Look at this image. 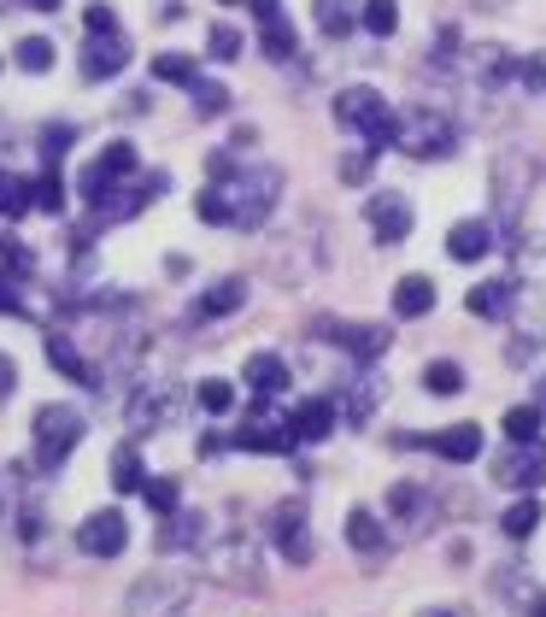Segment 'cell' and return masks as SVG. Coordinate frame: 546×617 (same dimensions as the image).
<instances>
[{
  "instance_id": "cell-36",
  "label": "cell",
  "mask_w": 546,
  "mask_h": 617,
  "mask_svg": "<svg viewBox=\"0 0 546 617\" xmlns=\"http://www.w3.org/2000/svg\"><path fill=\"white\" fill-rule=\"evenodd\" d=\"M388 511H394L400 524H417V518H424V488H411V482L388 488Z\"/></svg>"
},
{
  "instance_id": "cell-23",
  "label": "cell",
  "mask_w": 546,
  "mask_h": 617,
  "mask_svg": "<svg viewBox=\"0 0 546 617\" xmlns=\"http://www.w3.org/2000/svg\"><path fill=\"white\" fill-rule=\"evenodd\" d=\"M48 359H53L59 370H66L71 382H89V388H100V382H95V365H89V359H82L77 347H71V336H48Z\"/></svg>"
},
{
  "instance_id": "cell-43",
  "label": "cell",
  "mask_w": 546,
  "mask_h": 617,
  "mask_svg": "<svg viewBox=\"0 0 546 617\" xmlns=\"http://www.w3.org/2000/svg\"><path fill=\"white\" fill-rule=\"evenodd\" d=\"M147 500H153V511H165V518H171V511L182 506V494H177V482H147Z\"/></svg>"
},
{
  "instance_id": "cell-14",
  "label": "cell",
  "mask_w": 546,
  "mask_h": 617,
  "mask_svg": "<svg viewBox=\"0 0 546 617\" xmlns=\"http://www.w3.org/2000/svg\"><path fill=\"white\" fill-rule=\"evenodd\" d=\"M417 447H429L453 465H470V459H482V424H453V429H440V436H424Z\"/></svg>"
},
{
  "instance_id": "cell-13",
  "label": "cell",
  "mask_w": 546,
  "mask_h": 617,
  "mask_svg": "<svg viewBox=\"0 0 546 617\" xmlns=\"http://www.w3.org/2000/svg\"><path fill=\"white\" fill-rule=\"evenodd\" d=\"M254 12H259V41H265V53L270 59H294V24H288V12H282V0H254Z\"/></svg>"
},
{
  "instance_id": "cell-34",
  "label": "cell",
  "mask_w": 546,
  "mask_h": 617,
  "mask_svg": "<svg viewBox=\"0 0 546 617\" xmlns=\"http://www.w3.org/2000/svg\"><path fill=\"white\" fill-rule=\"evenodd\" d=\"M30 200H36V189L24 177H0V218H24Z\"/></svg>"
},
{
  "instance_id": "cell-16",
  "label": "cell",
  "mask_w": 546,
  "mask_h": 617,
  "mask_svg": "<svg viewBox=\"0 0 546 617\" xmlns=\"http://www.w3.org/2000/svg\"><path fill=\"white\" fill-rule=\"evenodd\" d=\"M212 570L224 576V583H236V588H259V553H254V541H229V547H218Z\"/></svg>"
},
{
  "instance_id": "cell-7",
  "label": "cell",
  "mask_w": 546,
  "mask_h": 617,
  "mask_svg": "<svg viewBox=\"0 0 546 617\" xmlns=\"http://www.w3.org/2000/svg\"><path fill=\"white\" fill-rule=\"evenodd\" d=\"M130 171H136V148H130V141H112V148L77 177V195L89 200V206H100V200H112V189H118V182L130 177Z\"/></svg>"
},
{
  "instance_id": "cell-8",
  "label": "cell",
  "mask_w": 546,
  "mask_h": 617,
  "mask_svg": "<svg viewBox=\"0 0 546 617\" xmlns=\"http://www.w3.org/2000/svg\"><path fill=\"white\" fill-rule=\"evenodd\" d=\"M130 547V524H123V511H89V518L77 524V553H89V559H118V553Z\"/></svg>"
},
{
  "instance_id": "cell-3",
  "label": "cell",
  "mask_w": 546,
  "mask_h": 617,
  "mask_svg": "<svg viewBox=\"0 0 546 617\" xmlns=\"http://www.w3.org/2000/svg\"><path fill=\"white\" fill-rule=\"evenodd\" d=\"M335 123L359 130L370 148H394V136H400V112H394L376 89H341L335 94Z\"/></svg>"
},
{
  "instance_id": "cell-18",
  "label": "cell",
  "mask_w": 546,
  "mask_h": 617,
  "mask_svg": "<svg viewBox=\"0 0 546 617\" xmlns=\"http://www.w3.org/2000/svg\"><path fill=\"white\" fill-rule=\"evenodd\" d=\"M241 382L254 388L259 400H277V395H288V365L277 354H254V359H247V370H241Z\"/></svg>"
},
{
  "instance_id": "cell-10",
  "label": "cell",
  "mask_w": 546,
  "mask_h": 617,
  "mask_svg": "<svg viewBox=\"0 0 546 617\" xmlns=\"http://www.w3.org/2000/svg\"><path fill=\"white\" fill-rule=\"evenodd\" d=\"M365 218H370V230H376V241H383V247L406 241L411 223H417L406 195H370V200H365Z\"/></svg>"
},
{
  "instance_id": "cell-11",
  "label": "cell",
  "mask_w": 546,
  "mask_h": 617,
  "mask_svg": "<svg viewBox=\"0 0 546 617\" xmlns=\"http://www.w3.org/2000/svg\"><path fill=\"white\" fill-rule=\"evenodd\" d=\"M236 447H247V452H294L300 441H294V424L288 418H270V411L259 406L254 418L236 429Z\"/></svg>"
},
{
  "instance_id": "cell-25",
  "label": "cell",
  "mask_w": 546,
  "mask_h": 617,
  "mask_svg": "<svg viewBox=\"0 0 546 617\" xmlns=\"http://www.w3.org/2000/svg\"><path fill=\"white\" fill-rule=\"evenodd\" d=\"M476 77H482V89H499V82L517 77V59L506 48H476Z\"/></svg>"
},
{
  "instance_id": "cell-26",
  "label": "cell",
  "mask_w": 546,
  "mask_h": 617,
  "mask_svg": "<svg viewBox=\"0 0 546 617\" xmlns=\"http://www.w3.org/2000/svg\"><path fill=\"white\" fill-rule=\"evenodd\" d=\"M470 312L476 318H506L512 312V282H476L470 288Z\"/></svg>"
},
{
  "instance_id": "cell-6",
  "label": "cell",
  "mask_w": 546,
  "mask_h": 617,
  "mask_svg": "<svg viewBox=\"0 0 546 617\" xmlns=\"http://www.w3.org/2000/svg\"><path fill=\"white\" fill-rule=\"evenodd\" d=\"M265 535L277 541V553L288 565H311V553H318V535H311V524H306V500H282L277 511H270Z\"/></svg>"
},
{
  "instance_id": "cell-19",
  "label": "cell",
  "mask_w": 546,
  "mask_h": 617,
  "mask_svg": "<svg viewBox=\"0 0 546 617\" xmlns=\"http://www.w3.org/2000/svg\"><path fill=\"white\" fill-rule=\"evenodd\" d=\"M394 312L400 318H429L435 312V282L429 277H400L394 282Z\"/></svg>"
},
{
  "instance_id": "cell-41",
  "label": "cell",
  "mask_w": 546,
  "mask_h": 617,
  "mask_svg": "<svg viewBox=\"0 0 546 617\" xmlns=\"http://www.w3.org/2000/svg\"><path fill=\"white\" fill-rule=\"evenodd\" d=\"M66 148H71V123H48V130H41V159L59 165V159H66Z\"/></svg>"
},
{
  "instance_id": "cell-48",
  "label": "cell",
  "mask_w": 546,
  "mask_h": 617,
  "mask_svg": "<svg viewBox=\"0 0 546 617\" xmlns=\"http://www.w3.org/2000/svg\"><path fill=\"white\" fill-rule=\"evenodd\" d=\"M12 382H18V370H12V359H7V354H0V400L12 395Z\"/></svg>"
},
{
  "instance_id": "cell-29",
  "label": "cell",
  "mask_w": 546,
  "mask_h": 617,
  "mask_svg": "<svg viewBox=\"0 0 546 617\" xmlns=\"http://www.w3.org/2000/svg\"><path fill=\"white\" fill-rule=\"evenodd\" d=\"M535 524H540V500H535V494H523V500L506 511V518H499V529H506L512 541H529V535H535Z\"/></svg>"
},
{
  "instance_id": "cell-5",
  "label": "cell",
  "mask_w": 546,
  "mask_h": 617,
  "mask_svg": "<svg viewBox=\"0 0 546 617\" xmlns=\"http://www.w3.org/2000/svg\"><path fill=\"white\" fill-rule=\"evenodd\" d=\"M188 606V576L182 570H147L141 583L123 594L118 617H182Z\"/></svg>"
},
{
  "instance_id": "cell-21",
  "label": "cell",
  "mask_w": 546,
  "mask_h": 617,
  "mask_svg": "<svg viewBox=\"0 0 546 617\" xmlns=\"http://www.w3.org/2000/svg\"><path fill=\"white\" fill-rule=\"evenodd\" d=\"M329 341H341L347 354H359V359L388 354V329L383 324H341V336H329Z\"/></svg>"
},
{
  "instance_id": "cell-17",
  "label": "cell",
  "mask_w": 546,
  "mask_h": 617,
  "mask_svg": "<svg viewBox=\"0 0 546 617\" xmlns=\"http://www.w3.org/2000/svg\"><path fill=\"white\" fill-rule=\"evenodd\" d=\"M447 253L458 259V265H476V259H488L494 253V230L482 218H465V223H453L447 230Z\"/></svg>"
},
{
  "instance_id": "cell-33",
  "label": "cell",
  "mask_w": 546,
  "mask_h": 617,
  "mask_svg": "<svg viewBox=\"0 0 546 617\" xmlns=\"http://www.w3.org/2000/svg\"><path fill=\"white\" fill-rule=\"evenodd\" d=\"M424 388L429 395H458V388H465V365H453V359L424 365Z\"/></svg>"
},
{
  "instance_id": "cell-38",
  "label": "cell",
  "mask_w": 546,
  "mask_h": 617,
  "mask_svg": "<svg viewBox=\"0 0 546 617\" xmlns=\"http://www.w3.org/2000/svg\"><path fill=\"white\" fill-rule=\"evenodd\" d=\"M18 66L24 71H53V41H41V36H30V41H18Z\"/></svg>"
},
{
  "instance_id": "cell-37",
  "label": "cell",
  "mask_w": 546,
  "mask_h": 617,
  "mask_svg": "<svg viewBox=\"0 0 546 617\" xmlns=\"http://www.w3.org/2000/svg\"><path fill=\"white\" fill-rule=\"evenodd\" d=\"M153 77H159V82H182V89H195V59L159 53V59H153Z\"/></svg>"
},
{
  "instance_id": "cell-27",
  "label": "cell",
  "mask_w": 546,
  "mask_h": 617,
  "mask_svg": "<svg viewBox=\"0 0 546 617\" xmlns=\"http://www.w3.org/2000/svg\"><path fill=\"white\" fill-rule=\"evenodd\" d=\"M36 271V253H30V241H18V236H0V282H18V277H30Z\"/></svg>"
},
{
  "instance_id": "cell-31",
  "label": "cell",
  "mask_w": 546,
  "mask_h": 617,
  "mask_svg": "<svg viewBox=\"0 0 546 617\" xmlns=\"http://www.w3.org/2000/svg\"><path fill=\"white\" fill-rule=\"evenodd\" d=\"M188 541H200V518L195 511H171L159 529V553H171V547H188Z\"/></svg>"
},
{
  "instance_id": "cell-4",
  "label": "cell",
  "mask_w": 546,
  "mask_h": 617,
  "mask_svg": "<svg viewBox=\"0 0 546 617\" xmlns=\"http://www.w3.org/2000/svg\"><path fill=\"white\" fill-rule=\"evenodd\" d=\"M394 148L411 153V159H447L458 148V130H453V118L447 112H435V107H411L400 118V136H394Z\"/></svg>"
},
{
  "instance_id": "cell-15",
  "label": "cell",
  "mask_w": 546,
  "mask_h": 617,
  "mask_svg": "<svg viewBox=\"0 0 546 617\" xmlns=\"http://www.w3.org/2000/svg\"><path fill=\"white\" fill-rule=\"evenodd\" d=\"M241 306H247V277H224V282H212V288L195 300V324L229 318V312H241Z\"/></svg>"
},
{
  "instance_id": "cell-49",
  "label": "cell",
  "mask_w": 546,
  "mask_h": 617,
  "mask_svg": "<svg viewBox=\"0 0 546 617\" xmlns=\"http://www.w3.org/2000/svg\"><path fill=\"white\" fill-rule=\"evenodd\" d=\"M24 7H36V12H59V0H24Z\"/></svg>"
},
{
  "instance_id": "cell-51",
  "label": "cell",
  "mask_w": 546,
  "mask_h": 617,
  "mask_svg": "<svg viewBox=\"0 0 546 617\" xmlns=\"http://www.w3.org/2000/svg\"><path fill=\"white\" fill-rule=\"evenodd\" d=\"M540 418H546V382H540Z\"/></svg>"
},
{
  "instance_id": "cell-24",
  "label": "cell",
  "mask_w": 546,
  "mask_h": 617,
  "mask_svg": "<svg viewBox=\"0 0 546 617\" xmlns=\"http://www.w3.org/2000/svg\"><path fill=\"white\" fill-rule=\"evenodd\" d=\"M318 30L329 41L353 36V30H359V7H353V0H318Z\"/></svg>"
},
{
  "instance_id": "cell-9",
  "label": "cell",
  "mask_w": 546,
  "mask_h": 617,
  "mask_svg": "<svg viewBox=\"0 0 546 617\" xmlns=\"http://www.w3.org/2000/svg\"><path fill=\"white\" fill-rule=\"evenodd\" d=\"M494 477L506 488H540L546 482V447L540 441H506V452L494 459Z\"/></svg>"
},
{
  "instance_id": "cell-35",
  "label": "cell",
  "mask_w": 546,
  "mask_h": 617,
  "mask_svg": "<svg viewBox=\"0 0 546 617\" xmlns=\"http://www.w3.org/2000/svg\"><path fill=\"white\" fill-rule=\"evenodd\" d=\"M195 400H200V411H212V418H224V411L236 406V382H224V377H206V382L195 388Z\"/></svg>"
},
{
  "instance_id": "cell-30",
  "label": "cell",
  "mask_w": 546,
  "mask_h": 617,
  "mask_svg": "<svg viewBox=\"0 0 546 617\" xmlns=\"http://www.w3.org/2000/svg\"><path fill=\"white\" fill-rule=\"evenodd\" d=\"M506 441H540V429H546V418H540V406H512L506 411Z\"/></svg>"
},
{
  "instance_id": "cell-28",
  "label": "cell",
  "mask_w": 546,
  "mask_h": 617,
  "mask_svg": "<svg viewBox=\"0 0 546 617\" xmlns=\"http://www.w3.org/2000/svg\"><path fill=\"white\" fill-rule=\"evenodd\" d=\"M112 488H118V494H141V488H147L136 447H118V452H112Z\"/></svg>"
},
{
  "instance_id": "cell-45",
  "label": "cell",
  "mask_w": 546,
  "mask_h": 617,
  "mask_svg": "<svg viewBox=\"0 0 546 617\" xmlns=\"http://www.w3.org/2000/svg\"><path fill=\"white\" fill-rule=\"evenodd\" d=\"M517 77H523V89H529V94H546V59H523Z\"/></svg>"
},
{
  "instance_id": "cell-39",
  "label": "cell",
  "mask_w": 546,
  "mask_h": 617,
  "mask_svg": "<svg viewBox=\"0 0 546 617\" xmlns=\"http://www.w3.org/2000/svg\"><path fill=\"white\" fill-rule=\"evenodd\" d=\"M206 53L212 59H241V30L236 24H212L206 30Z\"/></svg>"
},
{
  "instance_id": "cell-44",
  "label": "cell",
  "mask_w": 546,
  "mask_h": 617,
  "mask_svg": "<svg viewBox=\"0 0 546 617\" xmlns=\"http://www.w3.org/2000/svg\"><path fill=\"white\" fill-rule=\"evenodd\" d=\"M82 24H89V36H118V12L112 7H89V12H82Z\"/></svg>"
},
{
  "instance_id": "cell-22",
  "label": "cell",
  "mask_w": 546,
  "mask_h": 617,
  "mask_svg": "<svg viewBox=\"0 0 546 617\" xmlns=\"http://www.w3.org/2000/svg\"><path fill=\"white\" fill-rule=\"evenodd\" d=\"M347 547L353 553H388V535H383V524L370 518V511H347Z\"/></svg>"
},
{
  "instance_id": "cell-1",
  "label": "cell",
  "mask_w": 546,
  "mask_h": 617,
  "mask_svg": "<svg viewBox=\"0 0 546 617\" xmlns=\"http://www.w3.org/2000/svg\"><path fill=\"white\" fill-rule=\"evenodd\" d=\"M206 171H212V182L195 195L200 223L259 230V223L277 212V195H282V171H277V165H236V159H218V153H212Z\"/></svg>"
},
{
  "instance_id": "cell-2",
  "label": "cell",
  "mask_w": 546,
  "mask_h": 617,
  "mask_svg": "<svg viewBox=\"0 0 546 617\" xmlns=\"http://www.w3.org/2000/svg\"><path fill=\"white\" fill-rule=\"evenodd\" d=\"M36 465L41 470H59L71 459V452L82 447V436H89V424H82V411L77 406H66V400H53V406H41L36 411Z\"/></svg>"
},
{
  "instance_id": "cell-40",
  "label": "cell",
  "mask_w": 546,
  "mask_h": 617,
  "mask_svg": "<svg viewBox=\"0 0 546 617\" xmlns=\"http://www.w3.org/2000/svg\"><path fill=\"white\" fill-rule=\"evenodd\" d=\"M229 107V89H218V82H200L195 77V112L200 118H212V112H224Z\"/></svg>"
},
{
  "instance_id": "cell-12",
  "label": "cell",
  "mask_w": 546,
  "mask_h": 617,
  "mask_svg": "<svg viewBox=\"0 0 546 617\" xmlns=\"http://www.w3.org/2000/svg\"><path fill=\"white\" fill-rule=\"evenodd\" d=\"M123 66H130V41H123V30H118V36H89V48H82V77H89V82H107V77H118Z\"/></svg>"
},
{
  "instance_id": "cell-32",
  "label": "cell",
  "mask_w": 546,
  "mask_h": 617,
  "mask_svg": "<svg viewBox=\"0 0 546 617\" xmlns=\"http://www.w3.org/2000/svg\"><path fill=\"white\" fill-rule=\"evenodd\" d=\"M359 24L370 30V36H394V30H400V7H394V0H365V7H359Z\"/></svg>"
},
{
  "instance_id": "cell-42",
  "label": "cell",
  "mask_w": 546,
  "mask_h": 617,
  "mask_svg": "<svg viewBox=\"0 0 546 617\" xmlns=\"http://www.w3.org/2000/svg\"><path fill=\"white\" fill-rule=\"evenodd\" d=\"M36 206H41V212H59V206H66V182H59L53 171L36 182Z\"/></svg>"
},
{
  "instance_id": "cell-52",
  "label": "cell",
  "mask_w": 546,
  "mask_h": 617,
  "mask_svg": "<svg viewBox=\"0 0 546 617\" xmlns=\"http://www.w3.org/2000/svg\"><path fill=\"white\" fill-rule=\"evenodd\" d=\"M429 617H453V611H429Z\"/></svg>"
},
{
  "instance_id": "cell-20",
  "label": "cell",
  "mask_w": 546,
  "mask_h": 617,
  "mask_svg": "<svg viewBox=\"0 0 546 617\" xmlns=\"http://www.w3.org/2000/svg\"><path fill=\"white\" fill-rule=\"evenodd\" d=\"M288 424H294V441H324L335 429V400H306Z\"/></svg>"
},
{
  "instance_id": "cell-50",
  "label": "cell",
  "mask_w": 546,
  "mask_h": 617,
  "mask_svg": "<svg viewBox=\"0 0 546 617\" xmlns=\"http://www.w3.org/2000/svg\"><path fill=\"white\" fill-rule=\"evenodd\" d=\"M535 617H546V594H540V600H535Z\"/></svg>"
},
{
  "instance_id": "cell-47",
  "label": "cell",
  "mask_w": 546,
  "mask_h": 617,
  "mask_svg": "<svg viewBox=\"0 0 546 617\" xmlns=\"http://www.w3.org/2000/svg\"><path fill=\"white\" fill-rule=\"evenodd\" d=\"M0 312H12V318H30V300H18V295H12V282H0Z\"/></svg>"
},
{
  "instance_id": "cell-46",
  "label": "cell",
  "mask_w": 546,
  "mask_h": 617,
  "mask_svg": "<svg viewBox=\"0 0 546 617\" xmlns=\"http://www.w3.org/2000/svg\"><path fill=\"white\" fill-rule=\"evenodd\" d=\"M370 165H376V148L347 153V159H341V177H347V182H359V177H370Z\"/></svg>"
}]
</instances>
